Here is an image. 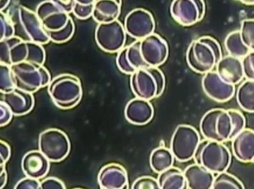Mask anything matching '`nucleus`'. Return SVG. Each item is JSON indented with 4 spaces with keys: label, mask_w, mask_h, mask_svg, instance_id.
I'll return each instance as SVG.
<instances>
[{
    "label": "nucleus",
    "mask_w": 254,
    "mask_h": 189,
    "mask_svg": "<svg viewBox=\"0 0 254 189\" xmlns=\"http://www.w3.org/2000/svg\"><path fill=\"white\" fill-rule=\"evenodd\" d=\"M222 57L220 44L209 36L192 41L186 53V61L190 69L203 74L212 71Z\"/></svg>",
    "instance_id": "obj_1"
},
{
    "label": "nucleus",
    "mask_w": 254,
    "mask_h": 189,
    "mask_svg": "<svg viewBox=\"0 0 254 189\" xmlns=\"http://www.w3.org/2000/svg\"><path fill=\"white\" fill-rule=\"evenodd\" d=\"M14 26L15 36L25 42L45 45L49 43L46 30L36 13L24 6H18L7 14Z\"/></svg>",
    "instance_id": "obj_2"
},
{
    "label": "nucleus",
    "mask_w": 254,
    "mask_h": 189,
    "mask_svg": "<svg viewBox=\"0 0 254 189\" xmlns=\"http://www.w3.org/2000/svg\"><path fill=\"white\" fill-rule=\"evenodd\" d=\"M48 92L55 105L63 110L75 107L83 96L80 79L71 74L57 76L48 85Z\"/></svg>",
    "instance_id": "obj_3"
},
{
    "label": "nucleus",
    "mask_w": 254,
    "mask_h": 189,
    "mask_svg": "<svg viewBox=\"0 0 254 189\" xmlns=\"http://www.w3.org/2000/svg\"><path fill=\"white\" fill-rule=\"evenodd\" d=\"M194 160L195 164L203 167L213 174L218 175L226 172L229 169L232 155L224 144L205 138L199 144Z\"/></svg>",
    "instance_id": "obj_4"
},
{
    "label": "nucleus",
    "mask_w": 254,
    "mask_h": 189,
    "mask_svg": "<svg viewBox=\"0 0 254 189\" xmlns=\"http://www.w3.org/2000/svg\"><path fill=\"white\" fill-rule=\"evenodd\" d=\"M130 83L136 98L150 102L163 94L165 76L158 67H144L131 74Z\"/></svg>",
    "instance_id": "obj_5"
},
{
    "label": "nucleus",
    "mask_w": 254,
    "mask_h": 189,
    "mask_svg": "<svg viewBox=\"0 0 254 189\" xmlns=\"http://www.w3.org/2000/svg\"><path fill=\"white\" fill-rule=\"evenodd\" d=\"M17 89L33 94L51 82V75L44 65L27 62L10 66Z\"/></svg>",
    "instance_id": "obj_6"
},
{
    "label": "nucleus",
    "mask_w": 254,
    "mask_h": 189,
    "mask_svg": "<svg viewBox=\"0 0 254 189\" xmlns=\"http://www.w3.org/2000/svg\"><path fill=\"white\" fill-rule=\"evenodd\" d=\"M201 134L205 139L224 142L231 140L234 126L228 111L214 109L208 111L200 123Z\"/></svg>",
    "instance_id": "obj_7"
},
{
    "label": "nucleus",
    "mask_w": 254,
    "mask_h": 189,
    "mask_svg": "<svg viewBox=\"0 0 254 189\" xmlns=\"http://www.w3.org/2000/svg\"><path fill=\"white\" fill-rule=\"evenodd\" d=\"M200 141V135L195 128L190 125H181L173 134L170 149L175 159L186 162L194 159Z\"/></svg>",
    "instance_id": "obj_8"
},
{
    "label": "nucleus",
    "mask_w": 254,
    "mask_h": 189,
    "mask_svg": "<svg viewBox=\"0 0 254 189\" xmlns=\"http://www.w3.org/2000/svg\"><path fill=\"white\" fill-rule=\"evenodd\" d=\"M71 149L68 137L62 130L50 128L43 131L39 137V151L50 162H59L67 157Z\"/></svg>",
    "instance_id": "obj_9"
},
{
    "label": "nucleus",
    "mask_w": 254,
    "mask_h": 189,
    "mask_svg": "<svg viewBox=\"0 0 254 189\" xmlns=\"http://www.w3.org/2000/svg\"><path fill=\"white\" fill-rule=\"evenodd\" d=\"M127 33L118 20L110 23L98 24L95 30V41L101 50L107 53H117L125 48Z\"/></svg>",
    "instance_id": "obj_10"
},
{
    "label": "nucleus",
    "mask_w": 254,
    "mask_h": 189,
    "mask_svg": "<svg viewBox=\"0 0 254 189\" xmlns=\"http://www.w3.org/2000/svg\"><path fill=\"white\" fill-rule=\"evenodd\" d=\"M174 20L185 26L194 25L202 20L205 14L203 0H174L170 6Z\"/></svg>",
    "instance_id": "obj_11"
},
{
    "label": "nucleus",
    "mask_w": 254,
    "mask_h": 189,
    "mask_svg": "<svg viewBox=\"0 0 254 189\" xmlns=\"http://www.w3.org/2000/svg\"><path fill=\"white\" fill-rule=\"evenodd\" d=\"M124 26L127 35L137 41H141L154 34L155 23L150 12L138 8L127 15Z\"/></svg>",
    "instance_id": "obj_12"
},
{
    "label": "nucleus",
    "mask_w": 254,
    "mask_h": 189,
    "mask_svg": "<svg viewBox=\"0 0 254 189\" xmlns=\"http://www.w3.org/2000/svg\"><path fill=\"white\" fill-rule=\"evenodd\" d=\"M140 52L148 67H158L169 56V47L158 34H153L140 41Z\"/></svg>",
    "instance_id": "obj_13"
},
{
    "label": "nucleus",
    "mask_w": 254,
    "mask_h": 189,
    "mask_svg": "<svg viewBox=\"0 0 254 189\" xmlns=\"http://www.w3.org/2000/svg\"><path fill=\"white\" fill-rule=\"evenodd\" d=\"M36 13L44 29L50 32L63 29L66 26L71 17L58 5L55 0L45 1L39 4Z\"/></svg>",
    "instance_id": "obj_14"
},
{
    "label": "nucleus",
    "mask_w": 254,
    "mask_h": 189,
    "mask_svg": "<svg viewBox=\"0 0 254 189\" xmlns=\"http://www.w3.org/2000/svg\"><path fill=\"white\" fill-rule=\"evenodd\" d=\"M201 85L208 97L217 102H228L233 98L236 92V86L225 82L216 71L205 74Z\"/></svg>",
    "instance_id": "obj_15"
},
{
    "label": "nucleus",
    "mask_w": 254,
    "mask_h": 189,
    "mask_svg": "<svg viewBox=\"0 0 254 189\" xmlns=\"http://www.w3.org/2000/svg\"><path fill=\"white\" fill-rule=\"evenodd\" d=\"M28 42L14 36L0 41V64L11 66L27 62L28 56Z\"/></svg>",
    "instance_id": "obj_16"
},
{
    "label": "nucleus",
    "mask_w": 254,
    "mask_h": 189,
    "mask_svg": "<svg viewBox=\"0 0 254 189\" xmlns=\"http://www.w3.org/2000/svg\"><path fill=\"white\" fill-rule=\"evenodd\" d=\"M102 189H128V178L126 169L121 165L111 163L103 167L98 175Z\"/></svg>",
    "instance_id": "obj_17"
},
{
    "label": "nucleus",
    "mask_w": 254,
    "mask_h": 189,
    "mask_svg": "<svg viewBox=\"0 0 254 189\" xmlns=\"http://www.w3.org/2000/svg\"><path fill=\"white\" fill-rule=\"evenodd\" d=\"M117 65L120 71L130 75L137 70L148 67L140 52V41H135L118 53Z\"/></svg>",
    "instance_id": "obj_18"
},
{
    "label": "nucleus",
    "mask_w": 254,
    "mask_h": 189,
    "mask_svg": "<svg viewBox=\"0 0 254 189\" xmlns=\"http://www.w3.org/2000/svg\"><path fill=\"white\" fill-rule=\"evenodd\" d=\"M21 168L26 177L39 180L49 173L50 161L40 151H31L24 155Z\"/></svg>",
    "instance_id": "obj_19"
},
{
    "label": "nucleus",
    "mask_w": 254,
    "mask_h": 189,
    "mask_svg": "<svg viewBox=\"0 0 254 189\" xmlns=\"http://www.w3.org/2000/svg\"><path fill=\"white\" fill-rule=\"evenodd\" d=\"M1 102L7 105L15 116H22L29 113L35 105L32 94L17 88L8 93L1 94Z\"/></svg>",
    "instance_id": "obj_20"
},
{
    "label": "nucleus",
    "mask_w": 254,
    "mask_h": 189,
    "mask_svg": "<svg viewBox=\"0 0 254 189\" xmlns=\"http://www.w3.org/2000/svg\"><path fill=\"white\" fill-rule=\"evenodd\" d=\"M154 109L149 101L135 98L129 101L125 109V116L131 124L144 125L152 121Z\"/></svg>",
    "instance_id": "obj_21"
},
{
    "label": "nucleus",
    "mask_w": 254,
    "mask_h": 189,
    "mask_svg": "<svg viewBox=\"0 0 254 189\" xmlns=\"http://www.w3.org/2000/svg\"><path fill=\"white\" fill-rule=\"evenodd\" d=\"M231 141L236 159L243 163H254V130L245 128Z\"/></svg>",
    "instance_id": "obj_22"
},
{
    "label": "nucleus",
    "mask_w": 254,
    "mask_h": 189,
    "mask_svg": "<svg viewBox=\"0 0 254 189\" xmlns=\"http://www.w3.org/2000/svg\"><path fill=\"white\" fill-rule=\"evenodd\" d=\"M216 71L225 82L236 86L244 78L242 59L231 56L223 57L216 65Z\"/></svg>",
    "instance_id": "obj_23"
},
{
    "label": "nucleus",
    "mask_w": 254,
    "mask_h": 189,
    "mask_svg": "<svg viewBox=\"0 0 254 189\" xmlns=\"http://www.w3.org/2000/svg\"><path fill=\"white\" fill-rule=\"evenodd\" d=\"M188 189H211L215 176L197 164L190 165L184 172Z\"/></svg>",
    "instance_id": "obj_24"
},
{
    "label": "nucleus",
    "mask_w": 254,
    "mask_h": 189,
    "mask_svg": "<svg viewBox=\"0 0 254 189\" xmlns=\"http://www.w3.org/2000/svg\"><path fill=\"white\" fill-rule=\"evenodd\" d=\"M122 1L117 0L95 1L93 18L98 24L110 23L118 20L121 13Z\"/></svg>",
    "instance_id": "obj_25"
},
{
    "label": "nucleus",
    "mask_w": 254,
    "mask_h": 189,
    "mask_svg": "<svg viewBox=\"0 0 254 189\" xmlns=\"http://www.w3.org/2000/svg\"><path fill=\"white\" fill-rule=\"evenodd\" d=\"M157 180L161 189H188L184 172L175 167L161 173Z\"/></svg>",
    "instance_id": "obj_26"
},
{
    "label": "nucleus",
    "mask_w": 254,
    "mask_h": 189,
    "mask_svg": "<svg viewBox=\"0 0 254 189\" xmlns=\"http://www.w3.org/2000/svg\"><path fill=\"white\" fill-rule=\"evenodd\" d=\"M175 157L170 148L159 147L151 153L150 165L151 168L157 174H161L174 167Z\"/></svg>",
    "instance_id": "obj_27"
},
{
    "label": "nucleus",
    "mask_w": 254,
    "mask_h": 189,
    "mask_svg": "<svg viewBox=\"0 0 254 189\" xmlns=\"http://www.w3.org/2000/svg\"><path fill=\"white\" fill-rule=\"evenodd\" d=\"M236 98L241 109L254 113V81L247 80L243 82L238 88Z\"/></svg>",
    "instance_id": "obj_28"
},
{
    "label": "nucleus",
    "mask_w": 254,
    "mask_h": 189,
    "mask_svg": "<svg viewBox=\"0 0 254 189\" xmlns=\"http://www.w3.org/2000/svg\"><path fill=\"white\" fill-rule=\"evenodd\" d=\"M225 46L229 56L240 59L251 52L242 41L240 30L234 31L228 35L225 40Z\"/></svg>",
    "instance_id": "obj_29"
},
{
    "label": "nucleus",
    "mask_w": 254,
    "mask_h": 189,
    "mask_svg": "<svg viewBox=\"0 0 254 189\" xmlns=\"http://www.w3.org/2000/svg\"><path fill=\"white\" fill-rule=\"evenodd\" d=\"M211 189H245L240 180L229 173L224 172L216 176Z\"/></svg>",
    "instance_id": "obj_30"
},
{
    "label": "nucleus",
    "mask_w": 254,
    "mask_h": 189,
    "mask_svg": "<svg viewBox=\"0 0 254 189\" xmlns=\"http://www.w3.org/2000/svg\"><path fill=\"white\" fill-rule=\"evenodd\" d=\"M75 31V26L71 17H70L68 23L64 28L60 30L50 32L46 31L49 37L50 41L55 43L61 44L68 41L72 38Z\"/></svg>",
    "instance_id": "obj_31"
},
{
    "label": "nucleus",
    "mask_w": 254,
    "mask_h": 189,
    "mask_svg": "<svg viewBox=\"0 0 254 189\" xmlns=\"http://www.w3.org/2000/svg\"><path fill=\"white\" fill-rule=\"evenodd\" d=\"M95 0H74L73 13L78 19L85 20L93 15Z\"/></svg>",
    "instance_id": "obj_32"
},
{
    "label": "nucleus",
    "mask_w": 254,
    "mask_h": 189,
    "mask_svg": "<svg viewBox=\"0 0 254 189\" xmlns=\"http://www.w3.org/2000/svg\"><path fill=\"white\" fill-rule=\"evenodd\" d=\"M14 76L10 66L0 64V91L1 94L10 92L16 89Z\"/></svg>",
    "instance_id": "obj_33"
},
{
    "label": "nucleus",
    "mask_w": 254,
    "mask_h": 189,
    "mask_svg": "<svg viewBox=\"0 0 254 189\" xmlns=\"http://www.w3.org/2000/svg\"><path fill=\"white\" fill-rule=\"evenodd\" d=\"M241 38L251 51H254V19H244L241 24Z\"/></svg>",
    "instance_id": "obj_34"
},
{
    "label": "nucleus",
    "mask_w": 254,
    "mask_h": 189,
    "mask_svg": "<svg viewBox=\"0 0 254 189\" xmlns=\"http://www.w3.org/2000/svg\"><path fill=\"white\" fill-rule=\"evenodd\" d=\"M28 56L27 63L43 65L46 60V53L43 45L40 44L28 42Z\"/></svg>",
    "instance_id": "obj_35"
},
{
    "label": "nucleus",
    "mask_w": 254,
    "mask_h": 189,
    "mask_svg": "<svg viewBox=\"0 0 254 189\" xmlns=\"http://www.w3.org/2000/svg\"><path fill=\"white\" fill-rule=\"evenodd\" d=\"M15 36L14 26L10 17L0 12V41Z\"/></svg>",
    "instance_id": "obj_36"
},
{
    "label": "nucleus",
    "mask_w": 254,
    "mask_h": 189,
    "mask_svg": "<svg viewBox=\"0 0 254 189\" xmlns=\"http://www.w3.org/2000/svg\"><path fill=\"white\" fill-rule=\"evenodd\" d=\"M228 112L231 116L234 126L233 133L231 140H232L236 135L244 130L245 126H246V120H245L244 114L237 110H228Z\"/></svg>",
    "instance_id": "obj_37"
},
{
    "label": "nucleus",
    "mask_w": 254,
    "mask_h": 189,
    "mask_svg": "<svg viewBox=\"0 0 254 189\" xmlns=\"http://www.w3.org/2000/svg\"><path fill=\"white\" fill-rule=\"evenodd\" d=\"M131 189H161V188L157 179L151 177H142L135 180Z\"/></svg>",
    "instance_id": "obj_38"
},
{
    "label": "nucleus",
    "mask_w": 254,
    "mask_h": 189,
    "mask_svg": "<svg viewBox=\"0 0 254 189\" xmlns=\"http://www.w3.org/2000/svg\"><path fill=\"white\" fill-rule=\"evenodd\" d=\"M244 76L247 80L254 81V51H251L242 59Z\"/></svg>",
    "instance_id": "obj_39"
},
{
    "label": "nucleus",
    "mask_w": 254,
    "mask_h": 189,
    "mask_svg": "<svg viewBox=\"0 0 254 189\" xmlns=\"http://www.w3.org/2000/svg\"><path fill=\"white\" fill-rule=\"evenodd\" d=\"M14 189H41V182L39 180L26 177L19 180Z\"/></svg>",
    "instance_id": "obj_40"
},
{
    "label": "nucleus",
    "mask_w": 254,
    "mask_h": 189,
    "mask_svg": "<svg viewBox=\"0 0 254 189\" xmlns=\"http://www.w3.org/2000/svg\"><path fill=\"white\" fill-rule=\"evenodd\" d=\"M13 114L9 108L3 102H0V126H5L10 122Z\"/></svg>",
    "instance_id": "obj_41"
},
{
    "label": "nucleus",
    "mask_w": 254,
    "mask_h": 189,
    "mask_svg": "<svg viewBox=\"0 0 254 189\" xmlns=\"http://www.w3.org/2000/svg\"><path fill=\"white\" fill-rule=\"evenodd\" d=\"M41 189H66L64 184L57 178L50 177L41 182Z\"/></svg>",
    "instance_id": "obj_42"
},
{
    "label": "nucleus",
    "mask_w": 254,
    "mask_h": 189,
    "mask_svg": "<svg viewBox=\"0 0 254 189\" xmlns=\"http://www.w3.org/2000/svg\"><path fill=\"white\" fill-rule=\"evenodd\" d=\"M11 150L9 145L6 142L0 141V160L1 166H5L6 162L10 159Z\"/></svg>",
    "instance_id": "obj_43"
},
{
    "label": "nucleus",
    "mask_w": 254,
    "mask_h": 189,
    "mask_svg": "<svg viewBox=\"0 0 254 189\" xmlns=\"http://www.w3.org/2000/svg\"><path fill=\"white\" fill-rule=\"evenodd\" d=\"M58 5L67 14L73 12L74 0H55Z\"/></svg>",
    "instance_id": "obj_44"
},
{
    "label": "nucleus",
    "mask_w": 254,
    "mask_h": 189,
    "mask_svg": "<svg viewBox=\"0 0 254 189\" xmlns=\"http://www.w3.org/2000/svg\"><path fill=\"white\" fill-rule=\"evenodd\" d=\"M0 176H1V188L3 189L7 182V173H6L5 166H1V171H0Z\"/></svg>",
    "instance_id": "obj_45"
},
{
    "label": "nucleus",
    "mask_w": 254,
    "mask_h": 189,
    "mask_svg": "<svg viewBox=\"0 0 254 189\" xmlns=\"http://www.w3.org/2000/svg\"><path fill=\"white\" fill-rule=\"evenodd\" d=\"M11 1L9 0H1L0 1V12H5V10L9 6Z\"/></svg>",
    "instance_id": "obj_46"
},
{
    "label": "nucleus",
    "mask_w": 254,
    "mask_h": 189,
    "mask_svg": "<svg viewBox=\"0 0 254 189\" xmlns=\"http://www.w3.org/2000/svg\"><path fill=\"white\" fill-rule=\"evenodd\" d=\"M240 2L247 5H254V0H245V1H240Z\"/></svg>",
    "instance_id": "obj_47"
},
{
    "label": "nucleus",
    "mask_w": 254,
    "mask_h": 189,
    "mask_svg": "<svg viewBox=\"0 0 254 189\" xmlns=\"http://www.w3.org/2000/svg\"><path fill=\"white\" fill-rule=\"evenodd\" d=\"M78 189V188H77V189Z\"/></svg>",
    "instance_id": "obj_48"
}]
</instances>
